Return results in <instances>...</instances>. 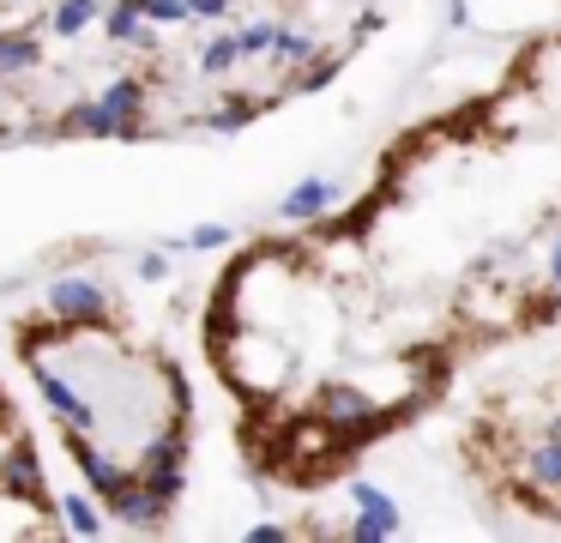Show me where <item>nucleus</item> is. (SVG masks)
I'll use <instances>...</instances> for the list:
<instances>
[{"label": "nucleus", "mask_w": 561, "mask_h": 543, "mask_svg": "<svg viewBox=\"0 0 561 543\" xmlns=\"http://www.w3.org/2000/svg\"><path fill=\"white\" fill-rule=\"evenodd\" d=\"M561 326V24L399 127L344 205L218 265L199 350L248 477L327 495Z\"/></svg>", "instance_id": "obj_1"}, {"label": "nucleus", "mask_w": 561, "mask_h": 543, "mask_svg": "<svg viewBox=\"0 0 561 543\" xmlns=\"http://www.w3.org/2000/svg\"><path fill=\"white\" fill-rule=\"evenodd\" d=\"M404 0H0V151L236 133L327 91Z\"/></svg>", "instance_id": "obj_2"}, {"label": "nucleus", "mask_w": 561, "mask_h": 543, "mask_svg": "<svg viewBox=\"0 0 561 543\" xmlns=\"http://www.w3.org/2000/svg\"><path fill=\"white\" fill-rule=\"evenodd\" d=\"M13 357L91 495L127 525H163L194 453V393L170 344L115 302L85 296L25 314Z\"/></svg>", "instance_id": "obj_3"}, {"label": "nucleus", "mask_w": 561, "mask_h": 543, "mask_svg": "<svg viewBox=\"0 0 561 543\" xmlns=\"http://www.w3.org/2000/svg\"><path fill=\"white\" fill-rule=\"evenodd\" d=\"M471 501L519 525H561V344L477 381L453 429Z\"/></svg>", "instance_id": "obj_4"}, {"label": "nucleus", "mask_w": 561, "mask_h": 543, "mask_svg": "<svg viewBox=\"0 0 561 543\" xmlns=\"http://www.w3.org/2000/svg\"><path fill=\"white\" fill-rule=\"evenodd\" d=\"M67 513L61 489H55L43 446L31 434L19 393L0 374V543H61Z\"/></svg>", "instance_id": "obj_5"}]
</instances>
